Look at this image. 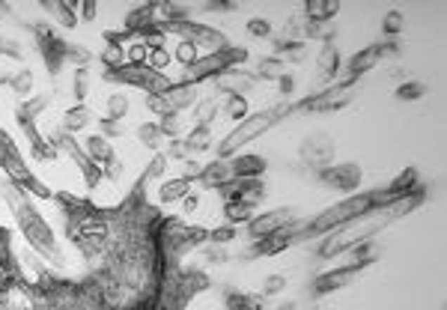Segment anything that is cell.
I'll list each match as a JSON object with an SVG mask.
<instances>
[{"mask_svg": "<svg viewBox=\"0 0 447 310\" xmlns=\"http://www.w3.org/2000/svg\"><path fill=\"white\" fill-rule=\"evenodd\" d=\"M4 197H6V203L12 206V212H15L18 218V227L21 233L27 235V242L36 247V251H42L45 257H54L57 259V242H54V233L51 227L42 221V215L36 212V209L24 200V197H18V191H12L4 185Z\"/></svg>", "mask_w": 447, "mask_h": 310, "instance_id": "1", "label": "cell"}, {"mask_svg": "<svg viewBox=\"0 0 447 310\" xmlns=\"http://www.w3.org/2000/svg\"><path fill=\"white\" fill-rule=\"evenodd\" d=\"M388 203V194L384 191H372V194H358V197H346L343 203L325 209L313 224L307 227V233H322V230H331V227H340V224H352V221H361L367 218L370 209H379Z\"/></svg>", "mask_w": 447, "mask_h": 310, "instance_id": "2", "label": "cell"}, {"mask_svg": "<svg viewBox=\"0 0 447 310\" xmlns=\"http://www.w3.org/2000/svg\"><path fill=\"white\" fill-rule=\"evenodd\" d=\"M290 105H275V108H266L263 114H254V117H247L245 122H239V126H235L227 138L221 141V146H218V155L221 158H227L230 153H235L239 150L242 143H247V141H254L257 134H263V131H268L271 126H275L278 120H283L290 114Z\"/></svg>", "mask_w": 447, "mask_h": 310, "instance_id": "3", "label": "cell"}, {"mask_svg": "<svg viewBox=\"0 0 447 310\" xmlns=\"http://www.w3.org/2000/svg\"><path fill=\"white\" fill-rule=\"evenodd\" d=\"M108 81H119V84H131V86H143V90L149 96H161V93H167L170 90V84L167 78L161 75V72H155L153 66H114V69H108Z\"/></svg>", "mask_w": 447, "mask_h": 310, "instance_id": "4", "label": "cell"}, {"mask_svg": "<svg viewBox=\"0 0 447 310\" xmlns=\"http://www.w3.org/2000/svg\"><path fill=\"white\" fill-rule=\"evenodd\" d=\"M245 57H247L245 48H224V51H215V54H209V57H203V60H197V63H191L188 72H185V78H182L179 84H188V86H191V84H197V81L215 75V72H224L227 66L239 63V60H245Z\"/></svg>", "mask_w": 447, "mask_h": 310, "instance_id": "5", "label": "cell"}, {"mask_svg": "<svg viewBox=\"0 0 447 310\" xmlns=\"http://www.w3.org/2000/svg\"><path fill=\"white\" fill-rule=\"evenodd\" d=\"M194 98H197V90L188 84H176V86H170L167 93H161V96H153L149 98V108L158 110V114H179V110L185 108H191L194 105Z\"/></svg>", "mask_w": 447, "mask_h": 310, "instance_id": "6", "label": "cell"}, {"mask_svg": "<svg viewBox=\"0 0 447 310\" xmlns=\"http://www.w3.org/2000/svg\"><path fill=\"white\" fill-rule=\"evenodd\" d=\"M0 170H6L18 185H24V182L33 176V173L27 170V164H24V158H21V153H18V146L9 141V134H6V131H0Z\"/></svg>", "mask_w": 447, "mask_h": 310, "instance_id": "7", "label": "cell"}, {"mask_svg": "<svg viewBox=\"0 0 447 310\" xmlns=\"http://www.w3.org/2000/svg\"><path fill=\"white\" fill-rule=\"evenodd\" d=\"M319 179L328 185V188L337 191H355L361 185V167L358 164H328L319 170Z\"/></svg>", "mask_w": 447, "mask_h": 310, "instance_id": "8", "label": "cell"}, {"mask_svg": "<svg viewBox=\"0 0 447 310\" xmlns=\"http://www.w3.org/2000/svg\"><path fill=\"white\" fill-rule=\"evenodd\" d=\"M302 158L307 161V164H313V167H328L331 164V158H334V141L328 138V134H310V138L302 143Z\"/></svg>", "mask_w": 447, "mask_h": 310, "instance_id": "9", "label": "cell"}, {"mask_svg": "<svg viewBox=\"0 0 447 310\" xmlns=\"http://www.w3.org/2000/svg\"><path fill=\"white\" fill-rule=\"evenodd\" d=\"M33 27H36V36H39V48H42V57H45L48 69L57 72L60 63H63V60L69 57V45H66V42H60L51 30H45V27H42V24H33Z\"/></svg>", "mask_w": 447, "mask_h": 310, "instance_id": "10", "label": "cell"}, {"mask_svg": "<svg viewBox=\"0 0 447 310\" xmlns=\"http://www.w3.org/2000/svg\"><path fill=\"white\" fill-rule=\"evenodd\" d=\"M292 221V209H271L266 215H257L251 218V224H247V233L254 235V239H263V235L275 233V230H283Z\"/></svg>", "mask_w": 447, "mask_h": 310, "instance_id": "11", "label": "cell"}, {"mask_svg": "<svg viewBox=\"0 0 447 310\" xmlns=\"http://www.w3.org/2000/svg\"><path fill=\"white\" fill-rule=\"evenodd\" d=\"M367 263H352V266H343L337 271H325V275H319L313 280V290L319 295H325V292H334V290H343L346 283H352L358 278V271H361Z\"/></svg>", "mask_w": 447, "mask_h": 310, "instance_id": "12", "label": "cell"}, {"mask_svg": "<svg viewBox=\"0 0 447 310\" xmlns=\"http://www.w3.org/2000/svg\"><path fill=\"white\" fill-rule=\"evenodd\" d=\"M57 141L66 146V153H69L74 161H78V167H81V173H84L86 188H96V185H98V179H102V170H98V164H96V161H93L90 155H86V153H81V150H78V143H74V141L69 138V134H60Z\"/></svg>", "mask_w": 447, "mask_h": 310, "instance_id": "13", "label": "cell"}, {"mask_svg": "<svg viewBox=\"0 0 447 310\" xmlns=\"http://www.w3.org/2000/svg\"><path fill=\"white\" fill-rule=\"evenodd\" d=\"M233 170V179H257L259 173L266 170V158H259V155H239L230 164Z\"/></svg>", "mask_w": 447, "mask_h": 310, "instance_id": "14", "label": "cell"}, {"mask_svg": "<svg viewBox=\"0 0 447 310\" xmlns=\"http://www.w3.org/2000/svg\"><path fill=\"white\" fill-rule=\"evenodd\" d=\"M266 242H259L257 247H254V254H266V257H271V254H278V251H283V247H290L292 242H295V233L292 230H275V233H268V235H263Z\"/></svg>", "mask_w": 447, "mask_h": 310, "instance_id": "15", "label": "cell"}, {"mask_svg": "<svg viewBox=\"0 0 447 310\" xmlns=\"http://www.w3.org/2000/svg\"><path fill=\"white\" fill-rule=\"evenodd\" d=\"M382 54H384V48H382V45H370V48H364V51H358V54L349 60V75H352V78L364 75L367 69H372V66L379 63Z\"/></svg>", "mask_w": 447, "mask_h": 310, "instance_id": "16", "label": "cell"}, {"mask_svg": "<svg viewBox=\"0 0 447 310\" xmlns=\"http://www.w3.org/2000/svg\"><path fill=\"white\" fill-rule=\"evenodd\" d=\"M230 179H233V170H230V164L224 158L212 161V164L203 167V173H200V182L206 185V188H221V185L230 182Z\"/></svg>", "mask_w": 447, "mask_h": 310, "instance_id": "17", "label": "cell"}, {"mask_svg": "<svg viewBox=\"0 0 447 310\" xmlns=\"http://www.w3.org/2000/svg\"><path fill=\"white\" fill-rule=\"evenodd\" d=\"M224 304L230 310H268L263 295H254V292H227L224 295Z\"/></svg>", "mask_w": 447, "mask_h": 310, "instance_id": "18", "label": "cell"}, {"mask_svg": "<svg viewBox=\"0 0 447 310\" xmlns=\"http://www.w3.org/2000/svg\"><path fill=\"white\" fill-rule=\"evenodd\" d=\"M337 12H340V4H331V0H313V4L304 6V15L313 21V24H322V21L334 18Z\"/></svg>", "mask_w": 447, "mask_h": 310, "instance_id": "19", "label": "cell"}, {"mask_svg": "<svg viewBox=\"0 0 447 310\" xmlns=\"http://www.w3.org/2000/svg\"><path fill=\"white\" fill-rule=\"evenodd\" d=\"M340 66V54H337V48L334 45H325L319 51V60H316V72H319V78H334V72H337Z\"/></svg>", "mask_w": 447, "mask_h": 310, "instance_id": "20", "label": "cell"}, {"mask_svg": "<svg viewBox=\"0 0 447 310\" xmlns=\"http://www.w3.org/2000/svg\"><path fill=\"white\" fill-rule=\"evenodd\" d=\"M86 155H90L96 164H110V161H114V150H110V143L105 138H98V134H93V138L86 141Z\"/></svg>", "mask_w": 447, "mask_h": 310, "instance_id": "21", "label": "cell"}, {"mask_svg": "<svg viewBox=\"0 0 447 310\" xmlns=\"http://www.w3.org/2000/svg\"><path fill=\"white\" fill-rule=\"evenodd\" d=\"M415 182H417V170L408 167V170H403L400 176H396V179L388 185V191H384V194H388V200H396V197H403Z\"/></svg>", "mask_w": 447, "mask_h": 310, "instance_id": "22", "label": "cell"}, {"mask_svg": "<svg viewBox=\"0 0 447 310\" xmlns=\"http://www.w3.org/2000/svg\"><path fill=\"white\" fill-rule=\"evenodd\" d=\"M188 188H191V179L188 176H182V179H170V182H164L161 185V200L164 203H173V200H179L182 194H188Z\"/></svg>", "mask_w": 447, "mask_h": 310, "instance_id": "23", "label": "cell"}, {"mask_svg": "<svg viewBox=\"0 0 447 310\" xmlns=\"http://www.w3.org/2000/svg\"><path fill=\"white\" fill-rule=\"evenodd\" d=\"M209 141H212V129H209V122H200V126H197L191 134H188V141H185V146H188V150H209Z\"/></svg>", "mask_w": 447, "mask_h": 310, "instance_id": "24", "label": "cell"}, {"mask_svg": "<svg viewBox=\"0 0 447 310\" xmlns=\"http://www.w3.org/2000/svg\"><path fill=\"white\" fill-rule=\"evenodd\" d=\"M86 122H90V110H86L84 105H74L72 110H66V122H63V126H66L69 131H78V129H84Z\"/></svg>", "mask_w": 447, "mask_h": 310, "instance_id": "25", "label": "cell"}, {"mask_svg": "<svg viewBox=\"0 0 447 310\" xmlns=\"http://www.w3.org/2000/svg\"><path fill=\"white\" fill-rule=\"evenodd\" d=\"M138 138L143 141V146H153V150H158L161 141H164V131H161V126H155V122H146V126L138 129Z\"/></svg>", "mask_w": 447, "mask_h": 310, "instance_id": "26", "label": "cell"}, {"mask_svg": "<svg viewBox=\"0 0 447 310\" xmlns=\"http://www.w3.org/2000/svg\"><path fill=\"white\" fill-rule=\"evenodd\" d=\"M158 6H143V9H134L131 12V15L126 18V27L129 30H141V24H146V27H149V18H153V12H155ZM143 27V30H146Z\"/></svg>", "mask_w": 447, "mask_h": 310, "instance_id": "27", "label": "cell"}, {"mask_svg": "<svg viewBox=\"0 0 447 310\" xmlns=\"http://www.w3.org/2000/svg\"><path fill=\"white\" fill-rule=\"evenodd\" d=\"M424 93H427V86L417 84V81H408L403 86H396V98H403V102H415V98H420Z\"/></svg>", "mask_w": 447, "mask_h": 310, "instance_id": "28", "label": "cell"}, {"mask_svg": "<svg viewBox=\"0 0 447 310\" xmlns=\"http://www.w3.org/2000/svg\"><path fill=\"white\" fill-rule=\"evenodd\" d=\"M48 12H54V15L60 18V21H63V27H74V21H78V18H74V12L66 6V4H42Z\"/></svg>", "mask_w": 447, "mask_h": 310, "instance_id": "29", "label": "cell"}, {"mask_svg": "<svg viewBox=\"0 0 447 310\" xmlns=\"http://www.w3.org/2000/svg\"><path fill=\"white\" fill-rule=\"evenodd\" d=\"M108 110H110L108 120L126 117V114H129V98H126V96H110V98H108Z\"/></svg>", "mask_w": 447, "mask_h": 310, "instance_id": "30", "label": "cell"}, {"mask_svg": "<svg viewBox=\"0 0 447 310\" xmlns=\"http://www.w3.org/2000/svg\"><path fill=\"white\" fill-rule=\"evenodd\" d=\"M176 57L182 60L185 66L197 63V45H194V42H188V39H185V42H179V48H176Z\"/></svg>", "mask_w": 447, "mask_h": 310, "instance_id": "31", "label": "cell"}, {"mask_svg": "<svg viewBox=\"0 0 447 310\" xmlns=\"http://www.w3.org/2000/svg\"><path fill=\"white\" fill-rule=\"evenodd\" d=\"M403 24H406L403 12H388V15H384V33H400Z\"/></svg>", "mask_w": 447, "mask_h": 310, "instance_id": "32", "label": "cell"}, {"mask_svg": "<svg viewBox=\"0 0 447 310\" xmlns=\"http://www.w3.org/2000/svg\"><path fill=\"white\" fill-rule=\"evenodd\" d=\"M259 72H263V78H278V75H283V66H280V60H263L259 63Z\"/></svg>", "mask_w": 447, "mask_h": 310, "instance_id": "33", "label": "cell"}, {"mask_svg": "<svg viewBox=\"0 0 447 310\" xmlns=\"http://www.w3.org/2000/svg\"><path fill=\"white\" fill-rule=\"evenodd\" d=\"M247 33L251 36H271V24L266 18H251L247 21Z\"/></svg>", "mask_w": 447, "mask_h": 310, "instance_id": "34", "label": "cell"}, {"mask_svg": "<svg viewBox=\"0 0 447 310\" xmlns=\"http://www.w3.org/2000/svg\"><path fill=\"white\" fill-rule=\"evenodd\" d=\"M280 290H287V278H280V275L266 278V283H263V292L266 295H278Z\"/></svg>", "mask_w": 447, "mask_h": 310, "instance_id": "35", "label": "cell"}, {"mask_svg": "<svg viewBox=\"0 0 447 310\" xmlns=\"http://www.w3.org/2000/svg\"><path fill=\"white\" fill-rule=\"evenodd\" d=\"M227 110H230V117H233V120H242V117L247 114V102H245L242 96H233V98H230V108H227Z\"/></svg>", "mask_w": 447, "mask_h": 310, "instance_id": "36", "label": "cell"}, {"mask_svg": "<svg viewBox=\"0 0 447 310\" xmlns=\"http://www.w3.org/2000/svg\"><path fill=\"white\" fill-rule=\"evenodd\" d=\"M9 84H12V90H15V93H27L30 84H33V78H30V72L24 69V72H18V78H12Z\"/></svg>", "mask_w": 447, "mask_h": 310, "instance_id": "37", "label": "cell"}, {"mask_svg": "<svg viewBox=\"0 0 447 310\" xmlns=\"http://www.w3.org/2000/svg\"><path fill=\"white\" fill-rule=\"evenodd\" d=\"M86 96V72L78 69L74 72V98H84Z\"/></svg>", "mask_w": 447, "mask_h": 310, "instance_id": "38", "label": "cell"}, {"mask_svg": "<svg viewBox=\"0 0 447 310\" xmlns=\"http://www.w3.org/2000/svg\"><path fill=\"white\" fill-rule=\"evenodd\" d=\"M230 239H235V227H224L212 233V242H230Z\"/></svg>", "mask_w": 447, "mask_h": 310, "instance_id": "39", "label": "cell"}, {"mask_svg": "<svg viewBox=\"0 0 447 310\" xmlns=\"http://www.w3.org/2000/svg\"><path fill=\"white\" fill-rule=\"evenodd\" d=\"M182 206H185V212H188V215H191V212H194V209H197V206H200V197H197V194H191V197H185V203H182Z\"/></svg>", "mask_w": 447, "mask_h": 310, "instance_id": "40", "label": "cell"}, {"mask_svg": "<svg viewBox=\"0 0 447 310\" xmlns=\"http://www.w3.org/2000/svg\"><path fill=\"white\" fill-rule=\"evenodd\" d=\"M102 129H105V134H117L119 129L114 126V120H102Z\"/></svg>", "mask_w": 447, "mask_h": 310, "instance_id": "41", "label": "cell"}, {"mask_svg": "<svg viewBox=\"0 0 447 310\" xmlns=\"http://www.w3.org/2000/svg\"><path fill=\"white\" fill-rule=\"evenodd\" d=\"M84 15H86V18H96V6L86 4V6H84Z\"/></svg>", "mask_w": 447, "mask_h": 310, "instance_id": "42", "label": "cell"}, {"mask_svg": "<svg viewBox=\"0 0 447 310\" xmlns=\"http://www.w3.org/2000/svg\"><path fill=\"white\" fill-rule=\"evenodd\" d=\"M280 86L290 93V90H292V78H280Z\"/></svg>", "mask_w": 447, "mask_h": 310, "instance_id": "43", "label": "cell"}]
</instances>
